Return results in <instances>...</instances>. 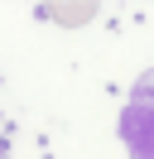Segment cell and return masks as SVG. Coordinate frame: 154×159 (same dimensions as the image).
Wrapping results in <instances>:
<instances>
[{"label": "cell", "instance_id": "obj_1", "mask_svg": "<svg viewBox=\"0 0 154 159\" xmlns=\"http://www.w3.org/2000/svg\"><path fill=\"white\" fill-rule=\"evenodd\" d=\"M120 145L130 159H154V68L130 87V101L120 106Z\"/></svg>", "mask_w": 154, "mask_h": 159}, {"label": "cell", "instance_id": "obj_2", "mask_svg": "<svg viewBox=\"0 0 154 159\" xmlns=\"http://www.w3.org/2000/svg\"><path fill=\"white\" fill-rule=\"evenodd\" d=\"M43 20H58V24H92L96 20V5H38Z\"/></svg>", "mask_w": 154, "mask_h": 159}]
</instances>
